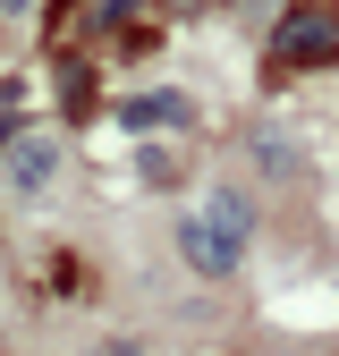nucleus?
Returning a JSON list of instances; mask_svg holds the SVG:
<instances>
[{
	"instance_id": "1",
	"label": "nucleus",
	"mask_w": 339,
	"mask_h": 356,
	"mask_svg": "<svg viewBox=\"0 0 339 356\" xmlns=\"http://www.w3.org/2000/svg\"><path fill=\"white\" fill-rule=\"evenodd\" d=\"M238 238H246V195H212L179 229V254H187V272L221 280V272H238Z\"/></svg>"
},
{
	"instance_id": "2",
	"label": "nucleus",
	"mask_w": 339,
	"mask_h": 356,
	"mask_svg": "<svg viewBox=\"0 0 339 356\" xmlns=\"http://www.w3.org/2000/svg\"><path fill=\"white\" fill-rule=\"evenodd\" d=\"M272 60H280V68H331V60H339V9H331V0L288 9V17L272 26Z\"/></svg>"
},
{
	"instance_id": "3",
	"label": "nucleus",
	"mask_w": 339,
	"mask_h": 356,
	"mask_svg": "<svg viewBox=\"0 0 339 356\" xmlns=\"http://www.w3.org/2000/svg\"><path fill=\"white\" fill-rule=\"evenodd\" d=\"M0 170H9L17 195H42V187H51V170H60V136H34V127L9 136V161H0Z\"/></svg>"
},
{
	"instance_id": "4",
	"label": "nucleus",
	"mask_w": 339,
	"mask_h": 356,
	"mask_svg": "<svg viewBox=\"0 0 339 356\" xmlns=\"http://www.w3.org/2000/svg\"><path fill=\"white\" fill-rule=\"evenodd\" d=\"M119 119L127 127H187V94H136Z\"/></svg>"
}]
</instances>
